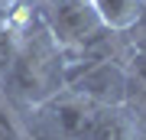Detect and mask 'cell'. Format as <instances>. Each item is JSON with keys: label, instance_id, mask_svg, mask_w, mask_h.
Here are the masks:
<instances>
[{"label": "cell", "instance_id": "9", "mask_svg": "<svg viewBox=\"0 0 146 140\" xmlns=\"http://www.w3.org/2000/svg\"><path fill=\"white\" fill-rule=\"evenodd\" d=\"M16 7H20V3H3V0H0V29L13 23V16H16Z\"/></svg>", "mask_w": 146, "mask_h": 140}, {"label": "cell", "instance_id": "11", "mask_svg": "<svg viewBox=\"0 0 146 140\" xmlns=\"http://www.w3.org/2000/svg\"><path fill=\"white\" fill-rule=\"evenodd\" d=\"M3 3H26V0H3Z\"/></svg>", "mask_w": 146, "mask_h": 140}, {"label": "cell", "instance_id": "2", "mask_svg": "<svg viewBox=\"0 0 146 140\" xmlns=\"http://www.w3.org/2000/svg\"><path fill=\"white\" fill-rule=\"evenodd\" d=\"M42 23L62 52H81L104 29L91 0H42Z\"/></svg>", "mask_w": 146, "mask_h": 140}, {"label": "cell", "instance_id": "10", "mask_svg": "<svg viewBox=\"0 0 146 140\" xmlns=\"http://www.w3.org/2000/svg\"><path fill=\"white\" fill-rule=\"evenodd\" d=\"M23 140H58L55 134H49V130H36V134H26Z\"/></svg>", "mask_w": 146, "mask_h": 140}, {"label": "cell", "instance_id": "8", "mask_svg": "<svg viewBox=\"0 0 146 140\" xmlns=\"http://www.w3.org/2000/svg\"><path fill=\"white\" fill-rule=\"evenodd\" d=\"M127 36H133L136 49H146V0H143V16H140V23H136V29L127 33Z\"/></svg>", "mask_w": 146, "mask_h": 140}, {"label": "cell", "instance_id": "4", "mask_svg": "<svg viewBox=\"0 0 146 140\" xmlns=\"http://www.w3.org/2000/svg\"><path fill=\"white\" fill-rule=\"evenodd\" d=\"M36 111L42 114V130H49L55 137H68V140H88L101 104H94L91 98H84L72 88H62L49 101H42Z\"/></svg>", "mask_w": 146, "mask_h": 140}, {"label": "cell", "instance_id": "6", "mask_svg": "<svg viewBox=\"0 0 146 140\" xmlns=\"http://www.w3.org/2000/svg\"><path fill=\"white\" fill-rule=\"evenodd\" d=\"M91 7L110 33H133L143 16V0H91Z\"/></svg>", "mask_w": 146, "mask_h": 140}, {"label": "cell", "instance_id": "7", "mask_svg": "<svg viewBox=\"0 0 146 140\" xmlns=\"http://www.w3.org/2000/svg\"><path fill=\"white\" fill-rule=\"evenodd\" d=\"M20 39H23V29H20V10H16L13 23L0 29V82L10 75V68L16 62V52H20Z\"/></svg>", "mask_w": 146, "mask_h": 140}, {"label": "cell", "instance_id": "5", "mask_svg": "<svg viewBox=\"0 0 146 140\" xmlns=\"http://www.w3.org/2000/svg\"><path fill=\"white\" fill-rule=\"evenodd\" d=\"M88 140H140V124H136V111L127 104L117 108H101L94 117V127Z\"/></svg>", "mask_w": 146, "mask_h": 140}, {"label": "cell", "instance_id": "3", "mask_svg": "<svg viewBox=\"0 0 146 140\" xmlns=\"http://www.w3.org/2000/svg\"><path fill=\"white\" fill-rule=\"evenodd\" d=\"M65 88L91 98L101 108H117V104H127L130 78H127L123 62H117V59H107V62L78 59V65L65 62Z\"/></svg>", "mask_w": 146, "mask_h": 140}, {"label": "cell", "instance_id": "1", "mask_svg": "<svg viewBox=\"0 0 146 140\" xmlns=\"http://www.w3.org/2000/svg\"><path fill=\"white\" fill-rule=\"evenodd\" d=\"M62 88H65V52L55 46V39L49 36L46 23H42L39 36L23 33L16 62L10 75L0 82V94H13V98L26 101L29 108H39Z\"/></svg>", "mask_w": 146, "mask_h": 140}]
</instances>
